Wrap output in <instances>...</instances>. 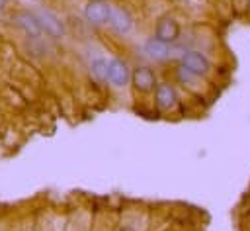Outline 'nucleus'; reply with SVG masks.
<instances>
[{
  "instance_id": "nucleus-1",
  "label": "nucleus",
  "mask_w": 250,
  "mask_h": 231,
  "mask_svg": "<svg viewBox=\"0 0 250 231\" xmlns=\"http://www.w3.org/2000/svg\"><path fill=\"white\" fill-rule=\"evenodd\" d=\"M10 22H12V25L25 37V39H29V41H41L45 35H43V31H41V25H39V22H37V16H35V12H33V8H18V10H14L12 12V16H10Z\"/></svg>"
},
{
  "instance_id": "nucleus-2",
  "label": "nucleus",
  "mask_w": 250,
  "mask_h": 231,
  "mask_svg": "<svg viewBox=\"0 0 250 231\" xmlns=\"http://www.w3.org/2000/svg\"><path fill=\"white\" fill-rule=\"evenodd\" d=\"M33 12H35V16H37V22H39V25H41L43 35H47L49 39H55V41H59V39H62V37L66 35V25H64V22H62L51 8H47V6H35Z\"/></svg>"
},
{
  "instance_id": "nucleus-3",
  "label": "nucleus",
  "mask_w": 250,
  "mask_h": 231,
  "mask_svg": "<svg viewBox=\"0 0 250 231\" xmlns=\"http://www.w3.org/2000/svg\"><path fill=\"white\" fill-rule=\"evenodd\" d=\"M111 4L107 0H88L84 4V20L92 25H107Z\"/></svg>"
},
{
  "instance_id": "nucleus-4",
  "label": "nucleus",
  "mask_w": 250,
  "mask_h": 231,
  "mask_svg": "<svg viewBox=\"0 0 250 231\" xmlns=\"http://www.w3.org/2000/svg\"><path fill=\"white\" fill-rule=\"evenodd\" d=\"M131 80V69L127 65V61L113 57L107 61V82L115 88H123L127 86Z\"/></svg>"
},
{
  "instance_id": "nucleus-5",
  "label": "nucleus",
  "mask_w": 250,
  "mask_h": 231,
  "mask_svg": "<svg viewBox=\"0 0 250 231\" xmlns=\"http://www.w3.org/2000/svg\"><path fill=\"white\" fill-rule=\"evenodd\" d=\"M129 82L133 84V88L137 92L146 94V92L154 90V86H156V74H154V70L148 65H139V67H135L131 70V80Z\"/></svg>"
},
{
  "instance_id": "nucleus-6",
  "label": "nucleus",
  "mask_w": 250,
  "mask_h": 231,
  "mask_svg": "<svg viewBox=\"0 0 250 231\" xmlns=\"http://www.w3.org/2000/svg\"><path fill=\"white\" fill-rule=\"evenodd\" d=\"M107 25H109L115 33H119V35H127V33L135 27V20H133V16H131V12H129L127 8H123V6H113V4H111V14H109Z\"/></svg>"
},
{
  "instance_id": "nucleus-7",
  "label": "nucleus",
  "mask_w": 250,
  "mask_h": 231,
  "mask_svg": "<svg viewBox=\"0 0 250 231\" xmlns=\"http://www.w3.org/2000/svg\"><path fill=\"white\" fill-rule=\"evenodd\" d=\"M158 41L162 43H174L178 37H180V23L172 18V16H162L158 22H156V27H154V35Z\"/></svg>"
},
{
  "instance_id": "nucleus-8",
  "label": "nucleus",
  "mask_w": 250,
  "mask_h": 231,
  "mask_svg": "<svg viewBox=\"0 0 250 231\" xmlns=\"http://www.w3.org/2000/svg\"><path fill=\"white\" fill-rule=\"evenodd\" d=\"M182 69L191 76H201V74H207L209 61L197 51H188L182 55Z\"/></svg>"
},
{
  "instance_id": "nucleus-9",
  "label": "nucleus",
  "mask_w": 250,
  "mask_h": 231,
  "mask_svg": "<svg viewBox=\"0 0 250 231\" xmlns=\"http://www.w3.org/2000/svg\"><path fill=\"white\" fill-rule=\"evenodd\" d=\"M154 100H156V106L160 110H172L176 106L178 94H176V90H174L172 84H168V82H156V86H154Z\"/></svg>"
},
{
  "instance_id": "nucleus-10",
  "label": "nucleus",
  "mask_w": 250,
  "mask_h": 231,
  "mask_svg": "<svg viewBox=\"0 0 250 231\" xmlns=\"http://www.w3.org/2000/svg\"><path fill=\"white\" fill-rule=\"evenodd\" d=\"M145 53L152 59V61H164V59H168V55H170V45L168 43H162V41H158L156 37H148L146 41H145Z\"/></svg>"
},
{
  "instance_id": "nucleus-11",
  "label": "nucleus",
  "mask_w": 250,
  "mask_h": 231,
  "mask_svg": "<svg viewBox=\"0 0 250 231\" xmlns=\"http://www.w3.org/2000/svg\"><path fill=\"white\" fill-rule=\"evenodd\" d=\"M90 74L98 82H107V61L104 57H96L90 63Z\"/></svg>"
},
{
  "instance_id": "nucleus-12",
  "label": "nucleus",
  "mask_w": 250,
  "mask_h": 231,
  "mask_svg": "<svg viewBox=\"0 0 250 231\" xmlns=\"http://www.w3.org/2000/svg\"><path fill=\"white\" fill-rule=\"evenodd\" d=\"M8 4H10V0H0V12H4L8 8Z\"/></svg>"
},
{
  "instance_id": "nucleus-13",
  "label": "nucleus",
  "mask_w": 250,
  "mask_h": 231,
  "mask_svg": "<svg viewBox=\"0 0 250 231\" xmlns=\"http://www.w3.org/2000/svg\"><path fill=\"white\" fill-rule=\"evenodd\" d=\"M29 2H41V0H29Z\"/></svg>"
},
{
  "instance_id": "nucleus-14",
  "label": "nucleus",
  "mask_w": 250,
  "mask_h": 231,
  "mask_svg": "<svg viewBox=\"0 0 250 231\" xmlns=\"http://www.w3.org/2000/svg\"><path fill=\"white\" fill-rule=\"evenodd\" d=\"M248 4H250V0H248Z\"/></svg>"
}]
</instances>
